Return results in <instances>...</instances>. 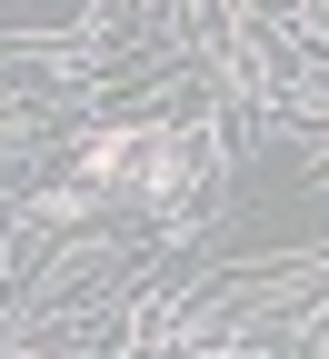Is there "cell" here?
<instances>
[{"instance_id":"obj_1","label":"cell","mask_w":329,"mask_h":359,"mask_svg":"<svg viewBox=\"0 0 329 359\" xmlns=\"http://www.w3.org/2000/svg\"><path fill=\"white\" fill-rule=\"evenodd\" d=\"M130 170V130H100V140H90V180H120Z\"/></svg>"}]
</instances>
